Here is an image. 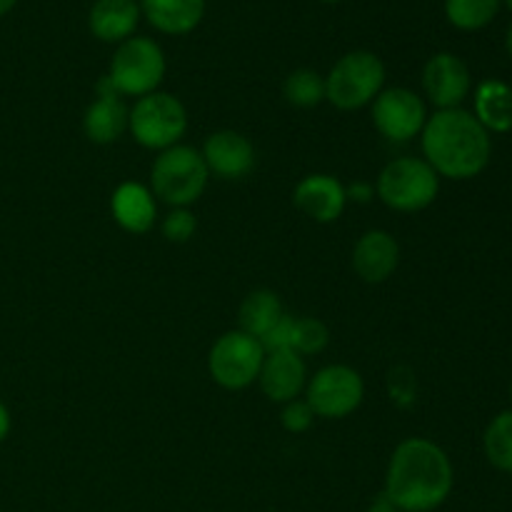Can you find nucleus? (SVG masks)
Instances as JSON below:
<instances>
[{
	"label": "nucleus",
	"instance_id": "nucleus-1",
	"mask_svg": "<svg viewBox=\"0 0 512 512\" xmlns=\"http://www.w3.org/2000/svg\"><path fill=\"white\" fill-rule=\"evenodd\" d=\"M453 483L448 453L428 438H408L390 455L383 498L403 512H433L450 498Z\"/></svg>",
	"mask_w": 512,
	"mask_h": 512
},
{
	"label": "nucleus",
	"instance_id": "nucleus-2",
	"mask_svg": "<svg viewBox=\"0 0 512 512\" xmlns=\"http://www.w3.org/2000/svg\"><path fill=\"white\" fill-rule=\"evenodd\" d=\"M420 140H423L425 163L440 178L450 180L478 178L488 168L493 153L490 133L473 113L463 108L438 110L435 115H428Z\"/></svg>",
	"mask_w": 512,
	"mask_h": 512
},
{
	"label": "nucleus",
	"instance_id": "nucleus-3",
	"mask_svg": "<svg viewBox=\"0 0 512 512\" xmlns=\"http://www.w3.org/2000/svg\"><path fill=\"white\" fill-rule=\"evenodd\" d=\"M208 165L200 150L190 145H173L155 158L150 168V190L170 208H190L208 188Z\"/></svg>",
	"mask_w": 512,
	"mask_h": 512
},
{
	"label": "nucleus",
	"instance_id": "nucleus-4",
	"mask_svg": "<svg viewBox=\"0 0 512 512\" xmlns=\"http://www.w3.org/2000/svg\"><path fill=\"white\" fill-rule=\"evenodd\" d=\"M440 193V175L423 158L390 160L378 175L375 195L395 213H420Z\"/></svg>",
	"mask_w": 512,
	"mask_h": 512
},
{
	"label": "nucleus",
	"instance_id": "nucleus-5",
	"mask_svg": "<svg viewBox=\"0 0 512 512\" xmlns=\"http://www.w3.org/2000/svg\"><path fill=\"white\" fill-rule=\"evenodd\" d=\"M383 85V60L368 50H355L330 68L325 78V100L338 110H360L378 98Z\"/></svg>",
	"mask_w": 512,
	"mask_h": 512
},
{
	"label": "nucleus",
	"instance_id": "nucleus-6",
	"mask_svg": "<svg viewBox=\"0 0 512 512\" xmlns=\"http://www.w3.org/2000/svg\"><path fill=\"white\" fill-rule=\"evenodd\" d=\"M185 130H188V110L175 95L155 90L135 100L130 108L128 133L143 148L163 153L173 145H180Z\"/></svg>",
	"mask_w": 512,
	"mask_h": 512
},
{
	"label": "nucleus",
	"instance_id": "nucleus-7",
	"mask_svg": "<svg viewBox=\"0 0 512 512\" xmlns=\"http://www.w3.org/2000/svg\"><path fill=\"white\" fill-rule=\"evenodd\" d=\"M265 348L258 338L243 330H228L213 343L208 353V373L223 390H245L258 383Z\"/></svg>",
	"mask_w": 512,
	"mask_h": 512
},
{
	"label": "nucleus",
	"instance_id": "nucleus-8",
	"mask_svg": "<svg viewBox=\"0 0 512 512\" xmlns=\"http://www.w3.org/2000/svg\"><path fill=\"white\" fill-rule=\"evenodd\" d=\"M108 78L120 95L143 98L155 93L165 78L163 50L150 38H128L115 50Z\"/></svg>",
	"mask_w": 512,
	"mask_h": 512
},
{
	"label": "nucleus",
	"instance_id": "nucleus-9",
	"mask_svg": "<svg viewBox=\"0 0 512 512\" xmlns=\"http://www.w3.org/2000/svg\"><path fill=\"white\" fill-rule=\"evenodd\" d=\"M365 400V380L350 365H325L305 385V403L315 418L343 420Z\"/></svg>",
	"mask_w": 512,
	"mask_h": 512
},
{
	"label": "nucleus",
	"instance_id": "nucleus-10",
	"mask_svg": "<svg viewBox=\"0 0 512 512\" xmlns=\"http://www.w3.org/2000/svg\"><path fill=\"white\" fill-rule=\"evenodd\" d=\"M373 125L390 143H410L423 133L428 123V108L423 98L408 88H383L370 103Z\"/></svg>",
	"mask_w": 512,
	"mask_h": 512
},
{
	"label": "nucleus",
	"instance_id": "nucleus-11",
	"mask_svg": "<svg viewBox=\"0 0 512 512\" xmlns=\"http://www.w3.org/2000/svg\"><path fill=\"white\" fill-rule=\"evenodd\" d=\"M208 173L220 180H243L255 168V148L238 130H218L208 135L203 150Z\"/></svg>",
	"mask_w": 512,
	"mask_h": 512
},
{
	"label": "nucleus",
	"instance_id": "nucleus-12",
	"mask_svg": "<svg viewBox=\"0 0 512 512\" xmlns=\"http://www.w3.org/2000/svg\"><path fill=\"white\" fill-rule=\"evenodd\" d=\"M425 95L438 110L460 108L470 93V70L458 55L438 53L428 60L423 70Z\"/></svg>",
	"mask_w": 512,
	"mask_h": 512
},
{
	"label": "nucleus",
	"instance_id": "nucleus-13",
	"mask_svg": "<svg viewBox=\"0 0 512 512\" xmlns=\"http://www.w3.org/2000/svg\"><path fill=\"white\" fill-rule=\"evenodd\" d=\"M293 203L310 220L328 225L335 223L345 213L348 193H345V185L335 175L310 173L295 185Z\"/></svg>",
	"mask_w": 512,
	"mask_h": 512
},
{
	"label": "nucleus",
	"instance_id": "nucleus-14",
	"mask_svg": "<svg viewBox=\"0 0 512 512\" xmlns=\"http://www.w3.org/2000/svg\"><path fill=\"white\" fill-rule=\"evenodd\" d=\"M258 383L270 403H290V400L300 398L305 393V385H308L305 360L295 350H273V353H265Z\"/></svg>",
	"mask_w": 512,
	"mask_h": 512
},
{
	"label": "nucleus",
	"instance_id": "nucleus-15",
	"mask_svg": "<svg viewBox=\"0 0 512 512\" xmlns=\"http://www.w3.org/2000/svg\"><path fill=\"white\" fill-rule=\"evenodd\" d=\"M400 265V245L388 230H368L353 248V270L363 283L380 285L393 278Z\"/></svg>",
	"mask_w": 512,
	"mask_h": 512
},
{
	"label": "nucleus",
	"instance_id": "nucleus-16",
	"mask_svg": "<svg viewBox=\"0 0 512 512\" xmlns=\"http://www.w3.org/2000/svg\"><path fill=\"white\" fill-rule=\"evenodd\" d=\"M110 213L125 233L145 235L158 218V200H155L153 190L128 180L115 188L113 198H110Z\"/></svg>",
	"mask_w": 512,
	"mask_h": 512
},
{
	"label": "nucleus",
	"instance_id": "nucleus-17",
	"mask_svg": "<svg viewBox=\"0 0 512 512\" xmlns=\"http://www.w3.org/2000/svg\"><path fill=\"white\" fill-rule=\"evenodd\" d=\"M128 115L120 95H98L83 115V133L90 143L110 145L128 130Z\"/></svg>",
	"mask_w": 512,
	"mask_h": 512
},
{
	"label": "nucleus",
	"instance_id": "nucleus-18",
	"mask_svg": "<svg viewBox=\"0 0 512 512\" xmlns=\"http://www.w3.org/2000/svg\"><path fill=\"white\" fill-rule=\"evenodd\" d=\"M140 18L135 0H98L90 10V33L103 43H125Z\"/></svg>",
	"mask_w": 512,
	"mask_h": 512
},
{
	"label": "nucleus",
	"instance_id": "nucleus-19",
	"mask_svg": "<svg viewBox=\"0 0 512 512\" xmlns=\"http://www.w3.org/2000/svg\"><path fill=\"white\" fill-rule=\"evenodd\" d=\"M140 8L160 33L185 35L203 20L205 0H143Z\"/></svg>",
	"mask_w": 512,
	"mask_h": 512
},
{
	"label": "nucleus",
	"instance_id": "nucleus-20",
	"mask_svg": "<svg viewBox=\"0 0 512 512\" xmlns=\"http://www.w3.org/2000/svg\"><path fill=\"white\" fill-rule=\"evenodd\" d=\"M475 118L488 133L512 130V88L503 80H483L475 90Z\"/></svg>",
	"mask_w": 512,
	"mask_h": 512
},
{
	"label": "nucleus",
	"instance_id": "nucleus-21",
	"mask_svg": "<svg viewBox=\"0 0 512 512\" xmlns=\"http://www.w3.org/2000/svg\"><path fill=\"white\" fill-rule=\"evenodd\" d=\"M285 315L283 303H280L278 293L273 290H253V293L245 295V300L240 303V330L253 338L263 340L270 330L278 325V320Z\"/></svg>",
	"mask_w": 512,
	"mask_h": 512
},
{
	"label": "nucleus",
	"instance_id": "nucleus-22",
	"mask_svg": "<svg viewBox=\"0 0 512 512\" xmlns=\"http://www.w3.org/2000/svg\"><path fill=\"white\" fill-rule=\"evenodd\" d=\"M283 95L295 108H318L325 100V78L310 68L293 70L285 78Z\"/></svg>",
	"mask_w": 512,
	"mask_h": 512
},
{
	"label": "nucleus",
	"instance_id": "nucleus-23",
	"mask_svg": "<svg viewBox=\"0 0 512 512\" xmlns=\"http://www.w3.org/2000/svg\"><path fill=\"white\" fill-rule=\"evenodd\" d=\"M483 445L490 465L512 475V410L493 418L485 430Z\"/></svg>",
	"mask_w": 512,
	"mask_h": 512
},
{
	"label": "nucleus",
	"instance_id": "nucleus-24",
	"mask_svg": "<svg viewBox=\"0 0 512 512\" xmlns=\"http://www.w3.org/2000/svg\"><path fill=\"white\" fill-rule=\"evenodd\" d=\"M500 0H445V15L460 30H480L498 15Z\"/></svg>",
	"mask_w": 512,
	"mask_h": 512
},
{
	"label": "nucleus",
	"instance_id": "nucleus-25",
	"mask_svg": "<svg viewBox=\"0 0 512 512\" xmlns=\"http://www.w3.org/2000/svg\"><path fill=\"white\" fill-rule=\"evenodd\" d=\"M330 330L318 318H295L293 335H290V350L305 358V355H318L328 348Z\"/></svg>",
	"mask_w": 512,
	"mask_h": 512
},
{
	"label": "nucleus",
	"instance_id": "nucleus-26",
	"mask_svg": "<svg viewBox=\"0 0 512 512\" xmlns=\"http://www.w3.org/2000/svg\"><path fill=\"white\" fill-rule=\"evenodd\" d=\"M160 230H163V238L168 243H188L195 235V230H198V220L190 213V208H173L163 218Z\"/></svg>",
	"mask_w": 512,
	"mask_h": 512
},
{
	"label": "nucleus",
	"instance_id": "nucleus-27",
	"mask_svg": "<svg viewBox=\"0 0 512 512\" xmlns=\"http://www.w3.org/2000/svg\"><path fill=\"white\" fill-rule=\"evenodd\" d=\"M280 423L288 433L300 435V433H308L315 423V413L305 400L295 398L290 403L283 405V413H280Z\"/></svg>",
	"mask_w": 512,
	"mask_h": 512
},
{
	"label": "nucleus",
	"instance_id": "nucleus-28",
	"mask_svg": "<svg viewBox=\"0 0 512 512\" xmlns=\"http://www.w3.org/2000/svg\"><path fill=\"white\" fill-rule=\"evenodd\" d=\"M345 193H348V200L353 198V200H358V203H368V200L375 195V185L363 183V180H360V183L345 188Z\"/></svg>",
	"mask_w": 512,
	"mask_h": 512
},
{
	"label": "nucleus",
	"instance_id": "nucleus-29",
	"mask_svg": "<svg viewBox=\"0 0 512 512\" xmlns=\"http://www.w3.org/2000/svg\"><path fill=\"white\" fill-rule=\"evenodd\" d=\"M10 428H13V418H10L8 405L0 400V443H5V438L10 435Z\"/></svg>",
	"mask_w": 512,
	"mask_h": 512
},
{
	"label": "nucleus",
	"instance_id": "nucleus-30",
	"mask_svg": "<svg viewBox=\"0 0 512 512\" xmlns=\"http://www.w3.org/2000/svg\"><path fill=\"white\" fill-rule=\"evenodd\" d=\"M365 512H403V510H398L390 500H385L383 495H380V498H375L373 503H370V508Z\"/></svg>",
	"mask_w": 512,
	"mask_h": 512
},
{
	"label": "nucleus",
	"instance_id": "nucleus-31",
	"mask_svg": "<svg viewBox=\"0 0 512 512\" xmlns=\"http://www.w3.org/2000/svg\"><path fill=\"white\" fill-rule=\"evenodd\" d=\"M15 3H18V0H0V18H3L5 13H10V10L15 8Z\"/></svg>",
	"mask_w": 512,
	"mask_h": 512
},
{
	"label": "nucleus",
	"instance_id": "nucleus-32",
	"mask_svg": "<svg viewBox=\"0 0 512 512\" xmlns=\"http://www.w3.org/2000/svg\"><path fill=\"white\" fill-rule=\"evenodd\" d=\"M505 45H508V53H510V58H512V28L508 30V40H505Z\"/></svg>",
	"mask_w": 512,
	"mask_h": 512
},
{
	"label": "nucleus",
	"instance_id": "nucleus-33",
	"mask_svg": "<svg viewBox=\"0 0 512 512\" xmlns=\"http://www.w3.org/2000/svg\"><path fill=\"white\" fill-rule=\"evenodd\" d=\"M323 3H338V0H323Z\"/></svg>",
	"mask_w": 512,
	"mask_h": 512
},
{
	"label": "nucleus",
	"instance_id": "nucleus-34",
	"mask_svg": "<svg viewBox=\"0 0 512 512\" xmlns=\"http://www.w3.org/2000/svg\"><path fill=\"white\" fill-rule=\"evenodd\" d=\"M508 5H510V10H512V0H508Z\"/></svg>",
	"mask_w": 512,
	"mask_h": 512
},
{
	"label": "nucleus",
	"instance_id": "nucleus-35",
	"mask_svg": "<svg viewBox=\"0 0 512 512\" xmlns=\"http://www.w3.org/2000/svg\"><path fill=\"white\" fill-rule=\"evenodd\" d=\"M510 395H512V390H510Z\"/></svg>",
	"mask_w": 512,
	"mask_h": 512
}]
</instances>
